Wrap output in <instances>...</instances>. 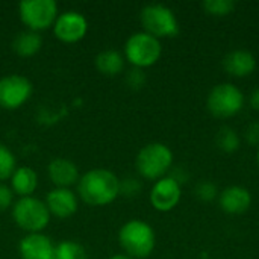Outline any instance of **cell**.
<instances>
[{
    "mask_svg": "<svg viewBox=\"0 0 259 259\" xmlns=\"http://www.w3.org/2000/svg\"><path fill=\"white\" fill-rule=\"evenodd\" d=\"M77 193L87 205L103 206L114 202L120 194V181L109 170L93 168L79 179Z\"/></svg>",
    "mask_w": 259,
    "mask_h": 259,
    "instance_id": "1",
    "label": "cell"
},
{
    "mask_svg": "<svg viewBox=\"0 0 259 259\" xmlns=\"http://www.w3.org/2000/svg\"><path fill=\"white\" fill-rule=\"evenodd\" d=\"M155 232L152 226L141 220L127 222L118 232V243L132 259L147 258L155 249Z\"/></svg>",
    "mask_w": 259,
    "mask_h": 259,
    "instance_id": "2",
    "label": "cell"
},
{
    "mask_svg": "<svg viewBox=\"0 0 259 259\" xmlns=\"http://www.w3.org/2000/svg\"><path fill=\"white\" fill-rule=\"evenodd\" d=\"M173 164L171 150L162 143H152L144 146L137 155V170L146 179H161Z\"/></svg>",
    "mask_w": 259,
    "mask_h": 259,
    "instance_id": "3",
    "label": "cell"
},
{
    "mask_svg": "<svg viewBox=\"0 0 259 259\" xmlns=\"http://www.w3.org/2000/svg\"><path fill=\"white\" fill-rule=\"evenodd\" d=\"M12 217L29 234H39L50 222V212L46 203L35 197H21L12 208Z\"/></svg>",
    "mask_w": 259,
    "mask_h": 259,
    "instance_id": "4",
    "label": "cell"
},
{
    "mask_svg": "<svg viewBox=\"0 0 259 259\" xmlns=\"http://www.w3.org/2000/svg\"><path fill=\"white\" fill-rule=\"evenodd\" d=\"M146 33L155 38L175 36L179 33V23L173 11L164 5H147L140 14Z\"/></svg>",
    "mask_w": 259,
    "mask_h": 259,
    "instance_id": "5",
    "label": "cell"
},
{
    "mask_svg": "<svg viewBox=\"0 0 259 259\" xmlns=\"http://www.w3.org/2000/svg\"><path fill=\"white\" fill-rule=\"evenodd\" d=\"M208 111L217 118H229L237 115L244 106L243 93L232 83H220L214 87L206 100Z\"/></svg>",
    "mask_w": 259,
    "mask_h": 259,
    "instance_id": "6",
    "label": "cell"
},
{
    "mask_svg": "<svg viewBox=\"0 0 259 259\" xmlns=\"http://www.w3.org/2000/svg\"><path fill=\"white\" fill-rule=\"evenodd\" d=\"M161 52H162V47H161L159 39L146 32L134 33L126 41V46H124V55L127 61L137 68L153 65L159 59Z\"/></svg>",
    "mask_w": 259,
    "mask_h": 259,
    "instance_id": "7",
    "label": "cell"
},
{
    "mask_svg": "<svg viewBox=\"0 0 259 259\" xmlns=\"http://www.w3.org/2000/svg\"><path fill=\"white\" fill-rule=\"evenodd\" d=\"M21 21L29 30L38 32L55 24L58 18V5L55 0H23L18 5Z\"/></svg>",
    "mask_w": 259,
    "mask_h": 259,
    "instance_id": "8",
    "label": "cell"
},
{
    "mask_svg": "<svg viewBox=\"0 0 259 259\" xmlns=\"http://www.w3.org/2000/svg\"><path fill=\"white\" fill-rule=\"evenodd\" d=\"M32 94V83L27 77L11 74L0 79V106L15 109L21 106Z\"/></svg>",
    "mask_w": 259,
    "mask_h": 259,
    "instance_id": "9",
    "label": "cell"
},
{
    "mask_svg": "<svg viewBox=\"0 0 259 259\" xmlns=\"http://www.w3.org/2000/svg\"><path fill=\"white\" fill-rule=\"evenodd\" d=\"M88 30L87 18L76 11H67L61 14L53 24V32L58 39L64 42H77L80 41Z\"/></svg>",
    "mask_w": 259,
    "mask_h": 259,
    "instance_id": "10",
    "label": "cell"
},
{
    "mask_svg": "<svg viewBox=\"0 0 259 259\" xmlns=\"http://www.w3.org/2000/svg\"><path fill=\"white\" fill-rule=\"evenodd\" d=\"M181 196L182 190L178 181H175L171 176L161 178L150 191V203L155 209L161 212H168L179 203Z\"/></svg>",
    "mask_w": 259,
    "mask_h": 259,
    "instance_id": "11",
    "label": "cell"
},
{
    "mask_svg": "<svg viewBox=\"0 0 259 259\" xmlns=\"http://www.w3.org/2000/svg\"><path fill=\"white\" fill-rule=\"evenodd\" d=\"M18 250L21 259H56L55 246L42 234H29L21 238Z\"/></svg>",
    "mask_w": 259,
    "mask_h": 259,
    "instance_id": "12",
    "label": "cell"
},
{
    "mask_svg": "<svg viewBox=\"0 0 259 259\" xmlns=\"http://www.w3.org/2000/svg\"><path fill=\"white\" fill-rule=\"evenodd\" d=\"M46 206L58 219H68L77 211V197L70 188H55L47 194Z\"/></svg>",
    "mask_w": 259,
    "mask_h": 259,
    "instance_id": "13",
    "label": "cell"
},
{
    "mask_svg": "<svg viewBox=\"0 0 259 259\" xmlns=\"http://www.w3.org/2000/svg\"><path fill=\"white\" fill-rule=\"evenodd\" d=\"M47 173L56 188H68L79 182V171L76 164L65 158L53 159L47 167Z\"/></svg>",
    "mask_w": 259,
    "mask_h": 259,
    "instance_id": "14",
    "label": "cell"
},
{
    "mask_svg": "<svg viewBox=\"0 0 259 259\" xmlns=\"http://www.w3.org/2000/svg\"><path fill=\"white\" fill-rule=\"evenodd\" d=\"M220 208L228 214H243L250 208L252 196L243 187H229L220 193Z\"/></svg>",
    "mask_w": 259,
    "mask_h": 259,
    "instance_id": "15",
    "label": "cell"
},
{
    "mask_svg": "<svg viewBox=\"0 0 259 259\" xmlns=\"http://www.w3.org/2000/svg\"><path fill=\"white\" fill-rule=\"evenodd\" d=\"M256 67L255 56L247 50H234L223 58V68L234 77H246Z\"/></svg>",
    "mask_w": 259,
    "mask_h": 259,
    "instance_id": "16",
    "label": "cell"
},
{
    "mask_svg": "<svg viewBox=\"0 0 259 259\" xmlns=\"http://www.w3.org/2000/svg\"><path fill=\"white\" fill-rule=\"evenodd\" d=\"M36 185H38V176L30 167L15 168L14 175L11 176L12 191L21 197H30V194L36 190Z\"/></svg>",
    "mask_w": 259,
    "mask_h": 259,
    "instance_id": "17",
    "label": "cell"
},
{
    "mask_svg": "<svg viewBox=\"0 0 259 259\" xmlns=\"http://www.w3.org/2000/svg\"><path fill=\"white\" fill-rule=\"evenodd\" d=\"M41 44H42V39L38 35V32L24 30L15 36L12 42V49L20 56H32L41 49Z\"/></svg>",
    "mask_w": 259,
    "mask_h": 259,
    "instance_id": "18",
    "label": "cell"
},
{
    "mask_svg": "<svg viewBox=\"0 0 259 259\" xmlns=\"http://www.w3.org/2000/svg\"><path fill=\"white\" fill-rule=\"evenodd\" d=\"M96 67L100 73H103L106 76H115L123 70L124 59H123L121 53L117 50H105L97 55Z\"/></svg>",
    "mask_w": 259,
    "mask_h": 259,
    "instance_id": "19",
    "label": "cell"
},
{
    "mask_svg": "<svg viewBox=\"0 0 259 259\" xmlns=\"http://www.w3.org/2000/svg\"><path fill=\"white\" fill-rule=\"evenodd\" d=\"M215 144L217 147L225 152V153H234L235 150L240 149V137L232 127H222L215 137Z\"/></svg>",
    "mask_w": 259,
    "mask_h": 259,
    "instance_id": "20",
    "label": "cell"
},
{
    "mask_svg": "<svg viewBox=\"0 0 259 259\" xmlns=\"http://www.w3.org/2000/svg\"><path fill=\"white\" fill-rule=\"evenodd\" d=\"M56 259H87V252L83 246L76 241H62L55 247Z\"/></svg>",
    "mask_w": 259,
    "mask_h": 259,
    "instance_id": "21",
    "label": "cell"
},
{
    "mask_svg": "<svg viewBox=\"0 0 259 259\" xmlns=\"http://www.w3.org/2000/svg\"><path fill=\"white\" fill-rule=\"evenodd\" d=\"M15 171V156L3 144H0V181L11 179Z\"/></svg>",
    "mask_w": 259,
    "mask_h": 259,
    "instance_id": "22",
    "label": "cell"
},
{
    "mask_svg": "<svg viewBox=\"0 0 259 259\" xmlns=\"http://www.w3.org/2000/svg\"><path fill=\"white\" fill-rule=\"evenodd\" d=\"M203 9L211 15L223 17V15L231 14L235 9V2H232V0H205Z\"/></svg>",
    "mask_w": 259,
    "mask_h": 259,
    "instance_id": "23",
    "label": "cell"
},
{
    "mask_svg": "<svg viewBox=\"0 0 259 259\" xmlns=\"http://www.w3.org/2000/svg\"><path fill=\"white\" fill-rule=\"evenodd\" d=\"M196 194L200 200H205V202H209V200H214L217 197V188L214 184L211 182H203V184H199L196 187Z\"/></svg>",
    "mask_w": 259,
    "mask_h": 259,
    "instance_id": "24",
    "label": "cell"
},
{
    "mask_svg": "<svg viewBox=\"0 0 259 259\" xmlns=\"http://www.w3.org/2000/svg\"><path fill=\"white\" fill-rule=\"evenodd\" d=\"M146 82V76L141 71V68H135L132 71H129L127 74V83L134 88H141Z\"/></svg>",
    "mask_w": 259,
    "mask_h": 259,
    "instance_id": "25",
    "label": "cell"
},
{
    "mask_svg": "<svg viewBox=\"0 0 259 259\" xmlns=\"http://www.w3.org/2000/svg\"><path fill=\"white\" fill-rule=\"evenodd\" d=\"M246 141L250 146H259V121H253L246 129Z\"/></svg>",
    "mask_w": 259,
    "mask_h": 259,
    "instance_id": "26",
    "label": "cell"
},
{
    "mask_svg": "<svg viewBox=\"0 0 259 259\" xmlns=\"http://www.w3.org/2000/svg\"><path fill=\"white\" fill-rule=\"evenodd\" d=\"M140 188L141 185L135 179H126L124 182H120V193H124L126 196H134Z\"/></svg>",
    "mask_w": 259,
    "mask_h": 259,
    "instance_id": "27",
    "label": "cell"
},
{
    "mask_svg": "<svg viewBox=\"0 0 259 259\" xmlns=\"http://www.w3.org/2000/svg\"><path fill=\"white\" fill-rule=\"evenodd\" d=\"M12 203V190H9L6 185L0 184V211H5Z\"/></svg>",
    "mask_w": 259,
    "mask_h": 259,
    "instance_id": "28",
    "label": "cell"
},
{
    "mask_svg": "<svg viewBox=\"0 0 259 259\" xmlns=\"http://www.w3.org/2000/svg\"><path fill=\"white\" fill-rule=\"evenodd\" d=\"M250 105L255 111H259V88H256L250 96Z\"/></svg>",
    "mask_w": 259,
    "mask_h": 259,
    "instance_id": "29",
    "label": "cell"
},
{
    "mask_svg": "<svg viewBox=\"0 0 259 259\" xmlns=\"http://www.w3.org/2000/svg\"><path fill=\"white\" fill-rule=\"evenodd\" d=\"M109 259H132V258H129L127 255H115V256H112V258H109Z\"/></svg>",
    "mask_w": 259,
    "mask_h": 259,
    "instance_id": "30",
    "label": "cell"
},
{
    "mask_svg": "<svg viewBox=\"0 0 259 259\" xmlns=\"http://www.w3.org/2000/svg\"><path fill=\"white\" fill-rule=\"evenodd\" d=\"M258 165H259V152H258Z\"/></svg>",
    "mask_w": 259,
    "mask_h": 259,
    "instance_id": "31",
    "label": "cell"
}]
</instances>
